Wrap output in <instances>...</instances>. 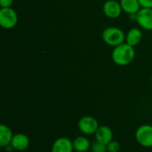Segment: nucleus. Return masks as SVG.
Instances as JSON below:
<instances>
[{
    "instance_id": "15",
    "label": "nucleus",
    "mask_w": 152,
    "mask_h": 152,
    "mask_svg": "<svg viewBox=\"0 0 152 152\" xmlns=\"http://www.w3.org/2000/svg\"><path fill=\"white\" fill-rule=\"evenodd\" d=\"M91 151L92 152H108L107 151V145H104L99 142H94L91 146Z\"/></svg>"
},
{
    "instance_id": "9",
    "label": "nucleus",
    "mask_w": 152,
    "mask_h": 152,
    "mask_svg": "<svg viewBox=\"0 0 152 152\" xmlns=\"http://www.w3.org/2000/svg\"><path fill=\"white\" fill-rule=\"evenodd\" d=\"M11 145L16 151H24L28 149L30 145V141L28 135L21 133H18L13 135Z\"/></svg>"
},
{
    "instance_id": "6",
    "label": "nucleus",
    "mask_w": 152,
    "mask_h": 152,
    "mask_svg": "<svg viewBox=\"0 0 152 152\" xmlns=\"http://www.w3.org/2000/svg\"><path fill=\"white\" fill-rule=\"evenodd\" d=\"M135 20L142 28L145 30H152V8L142 7L136 13Z\"/></svg>"
},
{
    "instance_id": "5",
    "label": "nucleus",
    "mask_w": 152,
    "mask_h": 152,
    "mask_svg": "<svg viewBox=\"0 0 152 152\" xmlns=\"http://www.w3.org/2000/svg\"><path fill=\"white\" fill-rule=\"evenodd\" d=\"M18 23L17 12L12 8H1L0 9V25L6 29L14 28Z\"/></svg>"
},
{
    "instance_id": "1",
    "label": "nucleus",
    "mask_w": 152,
    "mask_h": 152,
    "mask_svg": "<svg viewBox=\"0 0 152 152\" xmlns=\"http://www.w3.org/2000/svg\"><path fill=\"white\" fill-rule=\"evenodd\" d=\"M135 57V51L134 46L128 45L127 43H123L116 47H114L111 58L113 62L118 66H126L129 65Z\"/></svg>"
},
{
    "instance_id": "11",
    "label": "nucleus",
    "mask_w": 152,
    "mask_h": 152,
    "mask_svg": "<svg viewBox=\"0 0 152 152\" xmlns=\"http://www.w3.org/2000/svg\"><path fill=\"white\" fill-rule=\"evenodd\" d=\"M142 40V32L140 28H132L128 30L126 35V43L132 46L138 45Z\"/></svg>"
},
{
    "instance_id": "4",
    "label": "nucleus",
    "mask_w": 152,
    "mask_h": 152,
    "mask_svg": "<svg viewBox=\"0 0 152 152\" xmlns=\"http://www.w3.org/2000/svg\"><path fill=\"white\" fill-rule=\"evenodd\" d=\"M136 142L144 148H152V126L149 124L139 126L135 132Z\"/></svg>"
},
{
    "instance_id": "3",
    "label": "nucleus",
    "mask_w": 152,
    "mask_h": 152,
    "mask_svg": "<svg viewBox=\"0 0 152 152\" xmlns=\"http://www.w3.org/2000/svg\"><path fill=\"white\" fill-rule=\"evenodd\" d=\"M100 125L93 116H83L77 122V128L83 135H94L98 130Z\"/></svg>"
},
{
    "instance_id": "12",
    "label": "nucleus",
    "mask_w": 152,
    "mask_h": 152,
    "mask_svg": "<svg viewBox=\"0 0 152 152\" xmlns=\"http://www.w3.org/2000/svg\"><path fill=\"white\" fill-rule=\"evenodd\" d=\"M13 135L12 129L8 126L4 124L0 125V146L2 148H5L11 144Z\"/></svg>"
},
{
    "instance_id": "18",
    "label": "nucleus",
    "mask_w": 152,
    "mask_h": 152,
    "mask_svg": "<svg viewBox=\"0 0 152 152\" xmlns=\"http://www.w3.org/2000/svg\"><path fill=\"white\" fill-rule=\"evenodd\" d=\"M139 2L143 8H152V0H139Z\"/></svg>"
},
{
    "instance_id": "7",
    "label": "nucleus",
    "mask_w": 152,
    "mask_h": 152,
    "mask_svg": "<svg viewBox=\"0 0 152 152\" xmlns=\"http://www.w3.org/2000/svg\"><path fill=\"white\" fill-rule=\"evenodd\" d=\"M103 13L110 19H117L121 15L122 7L119 2L115 0H108L103 4Z\"/></svg>"
},
{
    "instance_id": "13",
    "label": "nucleus",
    "mask_w": 152,
    "mask_h": 152,
    "mask_svg": "<svg viewBox=\"0 0 152 152\" xmlns=\"http://www.w3.org/2000/svg\"><path fill=\"white\" fill-rule=\"evenodd\" d=\"M74 151L76 152H87L91 150V142L86 135H80L76 137L73 141Z\"/></svg>"
},
{
    "instance_id": "17",
    "label": "nucleus",
    "mask_w": 152,
    "mask_h": 152,
    "mask_svg": "<svg viewBox=\"0 0 152 152\" xmlns=\"http://www.w3.org/2000/svg\"><path fill=\"white\" fill-rule=\"evenodd\" d=\"M14 0H0V6L1 8H7L11 7L13 4Z\"/></svg>"
},
{
    "instance_id": "10",
    "label": "nucleus",
    "mask_w": 152,
    "mask_h": 152,
    "mask_svg": "<svg viewBox=\"0 0 152 152\" xmlns=\"http://www.w3.org/2000/svg\"><path fill=\"white\" fill-rule=\"evenodd\" d=\"M94 136L97 142L104 145H108L111 141H113V131L107 126H100Z\"/></svg>"
},
{
    "instance_id": "2",
    "label": "nucleus",
    "mask_w": 152,
    "mask_h": 152,
    "mask_svg": "<svg viewBox=\"0 0 152 152\" xmlns=\"http://www.w3.org/2000/svg\"><path fill=\"white\" fill-rule=\"evenodd\" d=\"M102 40L105 44L110 46L116 47L126 41V35L118 27H108L106 28L102 34Z\"/></svg>"
},
{
    "instance_id": "14",
    "label": "nucleus",
    "mask_w": 152,
    "mask_h": 152,
    "mask_svg": "<svg viewBox=\"0 0 152 152\" xmlns=\"http://www.w3.org/2000/svg\"><path fill=\"white\" fill-rule=\"evenodd\" d=\"M122 10L129 15L136 14L142 8L139 0H120Z\"/></svg>"
},
{
    "instance_id": "16",
    "label": "nucleus",
    "mask_w": 152,
    "mask_h": 152,
    "mask_svg": "<svg viewBox=\"0 0 152 152\" xmlns=\"http://www.w3.org/2000/svg\"><path fill=\"white\" fill-rule=\"evenodd\" d=\"M121 149V146L118 142L117 141H111L108 145H107V151L108 152H118Z\"/></svg>"
},
{
    "instance_id": "8",
    "label": "nucleus",
    "mask_w": 152,
    "mask_h": 152,
    "mask_svg": "<svg viewBox=\"0 0 152 152\" xmlns=\"http://www.w3.org/2000/svg\"><path fill=\"white\" fill-rule=\"evenodd\" d=\"M51 152H74L73 142L68 137H59L53 142Z\"/></svg>"
},
{
    "instance_id": "19",
    "label": "nucleus",
    "mask_w": 152,
    "mask_h": 152,
    "mask_svg": "<svg viewBox=\"0 0 152 152\" xmlns=\"http://www.w3.org/2000/svg\"><path fill=\"white\" fill-rule=\"evenodd\" d=\"M151 83H152V76H151Z\"/></svg>"
}]
</instances>
